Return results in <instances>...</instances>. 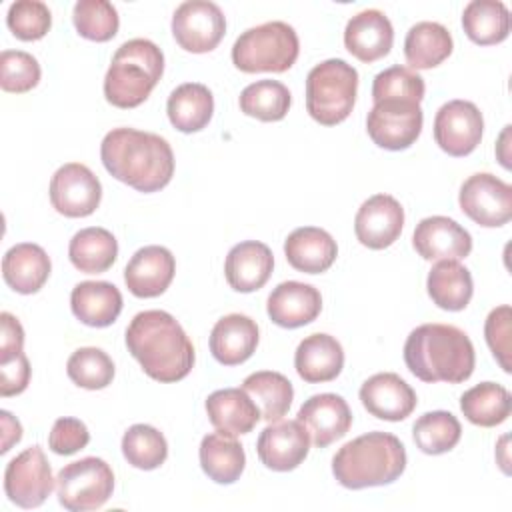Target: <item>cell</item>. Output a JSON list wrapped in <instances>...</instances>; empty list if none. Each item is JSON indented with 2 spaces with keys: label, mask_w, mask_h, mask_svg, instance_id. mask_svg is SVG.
<instances>
[{
  "label": "cell",
  "mask_w": 512,
  "mask_h": 512,
  "mask_svg": "<svg viewBox=\"0 0 512 512\" xmlns=\"http://www.w3.org/2000/svg\"><path fill=\"white\" fill-rule=\"evenodd\" d=\"M100 158L110 176L144 194L162 190L174 174L168 140L136 128L110 130L100 144Z\"/></svg>",
  "instance_id": "obj_1"
},
{
  "label": "cell",
  "mask_w": 512,
  "mask_h": 512,
  "mask_svg": "<svg viewBox=\"0 0 512 512\" xmlns=\"http://www.w3.org/2000/svg\"><path fill=\"white\" fill-rule=\"evenodd\" d=\"M128 352L158 382H178L194 366V346L176 318L164 310L138 312L126 328Z\"/></svg>",
  "instance_id": "obj_2"
},
{
  "label": "cell",
  "mask_w": 512,
  "mask_h": 512,
  "mask_svg": "<svg viewBox=\"0 0 512 512\" xmlns=\"http://www.w3.org/2000/svg\"><path fill=\"white\" fill-rule=\"evenodd\" d=\"M404 362L422 382L460 384L476 366V354L466 332L452 324H422L404 342Z\"/></svg>",
  "instance_id": "obj_3"
},
{
  "label": "cell",
  "mask_w": 512,
  "mask_h": 512,
  "mask_svg": "<svg viewBox=\"0 0 512 512\" xmlns=\"http://www.w3.org/2000/svg\"><path fill=\"white\" fill-rule=\"evenodd\" d=\"M406 470V448L390 432H368L346 442L332 458V474L344 488L392 484Z\"/></svg>",
  "instance_id": "obj_4"
},
{
  "label": "cell",
  "mask_w": 512,
  "mask_h": 512,
  "mask_svg": "<svg viewBox=\"0 0 512 512\" xmlns=\"http://www.w3.org/2000/svg\"><path fill=\"white\" fill-rule=\"evenodd\" d=\"M162 72V50L152 40L132 38L112 56L104 76V96L116 108H136L150 96Z\"/></svg>",
  "instance_id": "obj_5"
},
{
  "label": "cell",
  "mask_w": 512,
  "mask_h": 512,
  "mask_svg": "<svg viewBox=\"0 0 512 512\" xmlns=\"http://www.w3.org/2000/svg\"><path fill=\"white\" fill-rule=\"evenodd\" d=\"M356 92V68L342 58L324 60L306 76V110L316 122L336 126L350 116Z\"/></svg>",
  "instance_id": "obj_6"
},
{
  "label": "cell",
  "mask_w": 512,
  "mask_h": 512,
  "mask_svg": "<svg viewBox=\"0 0 512 512\" xmlns=\"http://www.w3.org/2000/svg\"><path fill=\"white\" fill-rule=\"evenodd\" d=\"M300 52L296 30L280 20L264 22L244 30L232 46V62L238 70L256 72H286L292 68Z\"/></svg>",
  "instance_id": "obj_7"
},
{
  "label": "cell",
  "mask_w": 512,
  "mask_h": 512,
  "mask_svg": "<svg viewBox=\"0 0 512 512\" xmlns=\"http://www.w3.org/2000/svg\"><path fill=\"white\" fill-rule=\"evenodd\" d=\"M114 490L112 468L96 456H86L66 464L56 476L58 502L70 512H90L102 508Z\"/></svg>",
  "instance_id": "obj_8"
},
{
  "label": "cell",
  "mask_w": 512,
  "mask_h": 512,
  "mask_svg": "<svg viewBox=\"0 0 512 512\" xmlns=\"http://www.w3.org/2000/svg\"><path fill=\"white\" fill-rule=\"evenodd\" d=\"M424 114L412 100H380L374 102L366 118V130L372 142L384 150H406L422 132Z\"/></svg>",
  "instance_id": "obj_9"
},
{
  "label": "cell",
  "mask_w": 512,
  "mask_h": 512,
  "mask_svg": "<svg viewBox=\"0 0 512 512\" xmlns=\"http://www.w3.org/2000/svg\"><path fill=\"white\" fill-rule=\"evenodd\" d=\"M56 480L44 450L36 444L12 458L4 470V492L20 508H38L52 494Z\"/></svg>",
  "instance_id": "obj_10"
},
{
  "label": "cell",
  "mask_w": 512,
  "mask_h": 512,
  "mask_svg": "<svg viewBox=\"0 0 512 512\" xmlns=\"http://www.w3.org/2000/svg\"><path fill=\"white\" fill-rule=\"evenodd\" d=\"M462 212L484 228H498L512 218V186L490 172L472 174L460 186Z\"/></svg>",
  "instance_id": "obj_11"
},
{
  "label": "cell",
  "mask_w": 512,
  "mask_h": 512,
  "mask_svg": "<svg viewBox=\"0 0 512 512\" xmlns=\"http://www.w3.org/2000/svg\"><path fill=\"white\" fill-rule=\"evenodd\" d=\"M172 34L180 48L192 54L214 50L226 34V18L210 0H186L172 16Z\"/></svg>",
  "instance_id": "obj_12"
},
{
  "label": "cell",
  "mask_w": 512,
  "mask_h": 512,
  "mask_svg": "<svg viewBox=\"0 0 512 512\" xmlns=\"http://www.w3.org/2000/svg\"><path fill=\"white\" fill-rule=\"evenodd\" d=\"M100 200L102 184L88 166L68 162L54 172L50 180V202L58 214L84 218L100 206Z\"/></svg>",
  "instance_id": "obj_13"
},
{
  "label": "cell",
  "mask_w": 512,
  "mask_h": 512,
  "mask_svg": "<svg viewBox=\"0 0 512 512\" xmlns=\"http://www.w3.org/2000/svg\"><path fill=\"white\" fill-rule=\"evenodd\" d=\"M484 118L474 102L450 100L434 118V140L450 156L462 158L476 150L482 140Z\"/></svg>",
  "instance_id": "obj_14"
},
{
  "label": "cell",
  "mask_w": 512,
  "mask_h": 512,
  "mask_svg": "<svg viewBox=\"0 0 512 512\" xmlns=\"http://www.w3.org/2000/svg\"><path fill=\"white\" fill-rule=\"evenodd\" d=\"M404 228V208L390 194H374L362 202L354 218V232L362 246L384 250L392 246Z\"/></svg>",
  "instance_id": "obj_15"
},
{
  "label": "cell",
  "mask_w": 512,
  "mask_h": 512,
  "mask_svg": "<svg viewBox=\"0 0 512 512\" xmlns=\"http://www.w3.org/2000/svg\"><path fill=\"white\" fill-rule=\"evenodd\" d=\"M310 450V436L298 420L270 422L258 436L256 452L260 462L274 472L298 468Z\"/></svg>",
  "instance_id": "obj_16"
},
{
  "label": "cell",
  "mask_w": 512,
  "mask_h": 512,
  "mask_svg": "<svg viewBox=\"0 0 512 512\" xmlns=\"http://www.w3.org/2000/svg\"><path fill=\"white\" fill-rule=\"evenodd\" d=\"M308 432L316 448H326L346 436L352 426L348 402L332 392L310 396L298 410L296 418Z\"/></svg>",
  "instance_id": "obj_17"
},
{
  "label": "cell",
  "mask_w": 512,
  "mask_h": 512,
  "mask_svg": "<svg viewBox=\"0 0 512 512\" xmlns=\"http://www.w3.org/2000/svg\"><path fill=\"white\" fill-rule=\"evenodd\" d=\"M414 250L424 260H460L472 252V236L448 216L422 218L412 236Z\"/></svg>",
  "instance_id": "obj_18"
},
{
  "label": "cell",
  "mask_w": 512,
  "mask_h": 512,
  "mask_svg": "<svg viewBox=\"0 0 512 512\" xmlns=\"http://www.w3.org/2000/svg\"><path fill=\"white\" fill-rule=\"evenodd\" d=\"M360 402L368 414L380 420L400 422L414 412L418 398L404 378L394 372H380L362 384Z\"/></svg>",
  "instance_id": "obj_19"
},
{
  "label": "cell",
  "mask_w": 512,
  "mask_h": 512,
  "mask_svg": "<svg viewBox=\"0 0 512 512\" xmlns=\"http://www.w3.org/2000/svg\"><path fill=\"white\" fill-rule=\"evenodd\" d=\"M176 272V260L164 246H144L134 252L124 268L126 288L136 298H156L170 286Z\"/></svg>",
  "instance_id": "obj_20"
},
{
  "label": "cell",
  "mask_w": 512,
  "mask_h": 512,
  "mask_svg": "<svg viewBox=\"0 0 512 512\" xmlns=\"http://www.w3.org/2000/svg\"><path fill=\"white\" fill-rule=\"evenodd\" d=\"M394 44V28L388 16L376 8L354 14L344 28V46L360 62L384 58Z\"/></svg>",
  "instance_id": "obj_21"
},
{
  "label": "cell",
  "mask_w": 512,
  "mask_h": 512,
  "mask_svg": "<svg viewBox=\"0 0 512 512\" xmlns=\"http://www.w3.org/2000/svg\"><path fill=\"white\" fill-rule=\"evenodd\" d=\"M322 310L320 290L312 284L288 280L278 284L266 304L270 320L282 328H300L318 318Z\"/></svg>",
  "instance_id": "obj_22"
},
{
  "label": "cell",
  "mask_w": 512,
  "mask_h": 512,
  "mask_svg": "<svg viewBox=\"0 0 512 512\" xmlns=\"http://www.w3.org/2000/svg\"><path fill=\"white\" fill-rule=\"evenodd\" d=\"M274 268L272 250L258 240H244L230 248L224 262V276L232 290L254 292L260 290Z\"/></svg>",
  "instance_id": "obj_23"
},
{
  "label": "cell",
  "mask_w": 512,
  "mask_h": 512,
  "mask_svg": "<svg viewBox=\"0 0 512 512\" xmlns=\"http://www.w3.org/2000/svg\"><path fill=\"white\" fill-rule=\"evenodd\" d=\"M294 368L308 384L334 380L344 368L342 344L324 332L306 336L294 354Z\"/></svg>",
  "instance_id": "obj_24"
},
{
  "label": "cell",
  "mask_w": 512,
  "mask_h": 512,
  "mask_svg": "<svg viewBox=\"0 0 512 512\" xmlns=\"http://www.w3.org/2000/svg\"><path fill=\"white\" fill-rule=\"evenodd\" d=\"M258 324L244 314L222 316L210 332V352L224 366L246 362L258 346Z\"/></svg>",
  "instance_id": "obj_25"
},
{
  "label": "cell",
  "mask_w": 512,
  "mask_h": 512,
  "mask_svg": "<svg viewBox=\"0 0 512 512\" xmlns=\"http://www.w3.org/2000/svg\"><path fill=\"white\" fill-rule=\"evenodd\" d=\"M284 254L294 270L320 274L334 264L338 246L326 230L316 226H302L290 232L284 240Z\"/></svg>",
  "instance_id": "obj_26"
},
{
  "label": "cell",
  "mask_w": 512,
  "mask_h": 512,
  "mask_svg": "<svg viewBox=\"0 0 512 512\" xmlns=\"http://www.w3.org/2000/svg\"><path fill=\"white\" fill-rule=\"evenodd\" d=\"M120 290L104 280H86L72 288L70 308L72 314L86 326L106 328L122 312Z\"/></svg>",
  "instance_id": "obj_27"
},
{
  "label": "cell",
  "mask_w": 512,
  "mask_h": 512,
  "mask_svg": "<svg viewBox=\"0 0 512 512\" xmlns=\"http://www.w3.org/2000/svg\"><path fill=\"white\" fill-rule=\"evenodd\" d=\"M206 412L212 426L224 434L240 436L254 430L260 408L244 388H222L206 398Z\"/></svg>",
  "instance_id": "obj_28"
},
{
  "label": "cell",
  "mask_w": 512,
  "mask_h": 512,
  "mask_svg": "<svg viewBox=\"0 0 512 512\" xmlns=\"http://www.w3.org/2000/svg\"><path fill=\"white\" fill-rule=\"evenodd\" d=\"M52 264L42 246L32 242H22L12 246L2 258L4 282L18 294L38 292L48 276Z\"/></svg>",
  "instance_id": "obj_29"
},
{
  "label": "cell",
  "mask_w": 512,
  "mask_h": 512,
  "mask_svg": "<svg viewBox=\"0 0 512 512\" xmlns=\"http://www.w3.org/2000/svg\"><path fill=\"white\" fill-rule=\"evenodd\" d=\"M200 466L216 484H234L246 466V454L236 436L210 432L200 442Z\"/></svg>",
  "instance_id": "obj_30"
},
{
  "label": "cell",
  "mask_w": 512,
  "mask_h": 512,
  "mask_svg": "<svg viewBox=\"0 0 512 512\" xmlns=\"http://www.w3.org/2000/svg\"><path fill=\"white\" fill-rule=\"evenodd\" d=\"M170 124L184 132H200L208 126L214 114V96L200 82H186L172 90L166 102Z\"/></svg>",
  "instance_id": "obj_31"
},
{
  "label": "cell",
  "mask_w": 512,
  "mask_h": 512,
  "mask_svg": "<svg viewBox=\"0 0 512 512\" xmlns=\"http://www.w3.org/2000/svg\"><path fill=\"white\" fill-rule=\"evenodd\" d=\"M426 288L432 302L450 312L464 310L474 294L472 274L458 260H440L434 264L428 272Z\"/></svg>",
  "instance_id": "obj_32"
},
{
  "label": "cell",
  "mask_w": 512,
  "mask_h": 512,
  "mask_svg": "<svg viewBox=\"0 0 512 512\" xmlns=\"http://www.w3.org/2000/svg\"><path fill=\"white\" fill-rule=\"evenodd\" d=\"M452 48V36L440 22H418L404 40V56L412 70H430L442 64L452 54Z\"/></svg>",
  "instance_id": "obj_33"
},
{
  "label": "cell",
  "mask_w": 512,
  "mask_h": 512,
  "mask_svg": "<svg viewBox=\"0 0 512 512\" xmlns=\"http://www.w3.org/2000/svg\"><path fill=\"white\" fill-rule=\"evenodd\" d=\"M118 256V242L114 234L100 226L82 228L76 232L68 246L72 266L84 274L106 272Z\"/></svg>",
  "instance_id": "obj_34"
},
{
  "label": "cell",
  "mask_w": 512,
  "mask_h": 512,
  "mask_svg": "<svg viewBox=\"0 0 512 512\" xmlns=\"http://www.w3.org/2000/svg\"><path fill=\"white\" fill-rule=\"evenodd\" d=\"M462 26L474 44H498L510 34V12L500 0H472L462 12Z\"/></svg>",
  "instance_id": "obj_35"
},
{
  "label": "cell",
  "mask_w": 512,
  "mask_h": 512,
  "mask_svg": "<svg viewBox=\"0 0 512 512\" xmlns=\"http://www.w3.org/2000/svg\"><path fill=\"white\" fill-rule=\"evenodd\" d=\"M460 410L474 426L492 428L510 416L512 398L502 384L480 382L460 396Z\"/></svg>",
  "instance_id": "obj_36"
},
{
  "label": "cell",
  "mask_w": 512,
  "mask_h": 512,
  "mask_svg": "<svg viewBox=\"0 0 512 512\" xmlns=\"http://www.w3.org/2000/svg\"><path fill=\"white\" fill-rule=\"evenodd\" d=\"M242 388L258 402L260 416L268 424L286 416L294 400L292 382L284 374L272 370H260L246 376Z\"/></svg>",
  "instance_id": "obj_37"
},
{
  "label": "cell",
  "mask_w": 512,
  "mask_h": 512,
  "mask_svg": "<svg viewBox=\"0 0 512 512\" xmlns=\"http://www.w3.org/2000/svg\"><path fill=\"white\" fill-rule=\"evenodd\" d=\"M240 110L262 122L282 120L292 104L290 90L278 80H258L240 92Z\"/></svg>",
  "instance_id": "obj_38"
},
{
  "label": "cell",
  "mask_w": 512,
  "mask_h": 512,
  "mask_svg": "<svg viewBox=\"0 0 512 512\" xmlns=\"http://www.w3.org/2000/svg\"><path fill=\"white\" fill-rule=\"evenodd\" d=\"M412 436L416 446L424 454L438 456V454L450 452L460 442L462 426L452 412L434 410V412L422 414L414 422Z\"/></svg>",
  "instance_id": "obj_39"
},
{
  "label": "cell",
  "mask_w": 512,
  "mask_h": 512,
  "mask_svg": "<svg viewBox=\"0 0 512 512\" xmlns=\"http://www.w3.org/2000/svg\"><path fill=\"white\" fill-rule=\"evenodd\" d=\"M122 454L130 466L154 470L168 458V442L154 426L134 424L122 436Z\"/></svg>",
  "instance_id": "obj_40"
},
{
  "label": "cell",
  "mask_w": 512,
  "mask_h": 512,
  "mask_svg": "<svg viewBox=\"0 0 512 512\" xmlns=\"http://www.w3.org/2000/svg\"><path fill=\"white\" fill-rule=\"evenodd\" d=\"M66 372L76 386L86 390H102L114 378V362L104 350L84 346L70 354Z\"/></svg>",
  "instance_id": "obj_41"
},
{
  "label": "cell",
  "mask_w": 512,
  "mask_h": 512,
  "mask_svg": "<svg viewBox=\"0 0 512 512\" xmlns=\"http://www.w3.org/2000/svg\"><path fill=\"white\" fill-rule=\"evenodd\" d=\"M76 32L92 42H108L116 36L120 18L118 10L106 0H78L72 10Z\"/></svg>",
  "instance_id": "obj_42"
},
{
  "label": "cell",
  "mask_w": 512,
  "mask_h": 512,
  "mask_svg": "<svg viewBox=\"0 0 512 512\" xmlns=\"http://www.w3.org/2000/svg\"><path fill=\"white\" fill-rule=\"evenodd\" d=\"M424 78L408 68V66H390L382 72H378L374 76L372 82V100L380 102V100H412V102H422L424 98Z\"/></svg>",
  "instance_id": "obj_43"
},
{
  "label": "cell",
  "mask_w": 512,
  "mask_h": 512,
  "mask_svg": "<svg viewBox=\"0 0 512 512\" xmlns=\"http://www.w3.org/2000/svg\"><path fill=\"white\" fill-rule=\"evenodd\" d=\"M6 24L16 38L32 42L48 34L52 26V14L50 8L40 0H18L10 4Z\"/></svg>",
  "instance_id": "obj_44"
},
{
  "label": "cell",
  "mask_w": 512,
  "mask_h": 512,
  "mask_svg": "<svg viewBox=\"0 0 512 512\" xmlns=\"http://www.w3.org/2000/svg\"><path fill=\"white\" fill-rule=\"evenodd\" d=\"M42 70L38 60L24 50H2L0 54V86L4 92L24 94L40 82Z\"/></svg>",
  "instance_id": "obj_45"
},
{
  "label": "cell",
  "mask_w": 512,
  "mask_h": 512,
  "mask_svg": "<svg viewBox=\"0 0 512 512\" xmlns=\"http://www.w3.org/2000/svg\"><path fill=\"white\" fill-rule=\"evenodd\" d=\"M510 320H512V312L508 304H502L498 308H494L484 324V336H486V344L492 350L494 358L498 360L500 368L504 372H510Z\"/></svg>",
  "instance_id": "obj_46"
},
{
  "label": "cell",
  "mask_w": 512,
  "mask_h": 512,
  "mask_svg": "<svg viewBox=\"0 0 512 512\" xmlns=\"http://www.w3.org/2000/svg\"><path fill=\"white\" fill-rule=\"evenodd\" d=\"M88 442H90V432L86 424L70 416L58 418L48 434V448L60 456H70L86 448Z\"/></svg>",
  "instance_id": "obj_47"
},
{
  "label": "cell",
  "mask_w": 512,
  "mask_h": 512,
  "mask_svg": "<svg viewBox=\"0 0 512 512\" xmlns=\"http://www.w3.org/2000/svg\"><path fill=\"white\" fill-rule=\"evenodd\" d=\"M30 382V362L24 352L8 362H0V394L4 398L22 394Z\"/></svg>",
  "instance_id": "obj_48"
},
{
  "label": "cell",
  "mask_w": 512,
  "mask_h": 512,
  "mask_svg": "<svg viewBox=\"0 0 512 512\" xmlns=\"http://www.w3.org/2000/svg\"><path fill=\"white\" fill-rule=\"evenodd\" d=\"M0 324H2V336H0V362H8L14 356L22 352L24 346V330L22 324L18 322L16 316L10 312L0 314Z\"/></svg>",
  "instance_id": "obj_49"
},
{
  "label": "cell",
  "mask_w": 512,
  "mask_h": 512,
  "mask_svg": "<svg viewBox=\"0 0 512 512\" xmlns=\"http://www.w3.org/2000/svg\"><path fill=\"white\" fill-rule=\"evenodd\" d=\"M2 426H4L2 454H6L12 444L20 442V438H22V426H20V422H18L10 412H6V410L2 412Z\"/></svg>",
  "instance_id": "obj_50"
}]
</instances>
